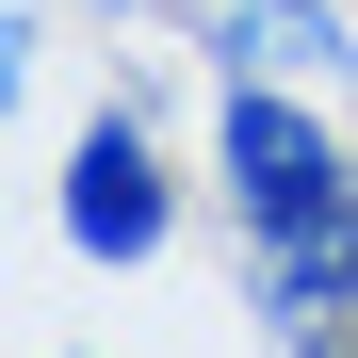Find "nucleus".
Here are the masks:
<instances>
[{
	"instance_id": "obj_1",
	"label": "nucleus",
	"mask_w": 358,
	"mask_h": 358,
	"mask_svg": "<svg viewBox=\"0 0 358 358\" xmlns=\"http://www.w3.org/2000/svg\"><path fill=\"white\" fill-rule=\"evenodd\" d=\"M212 196L245 245H293V228L358 212V147L326 131V82H228L212 98Z\"/></svg>"
},
{
	"instance_id": "obj_2",
	"label": "nucleus",
	"mask_w": 358,
	"mask_h": 358,
	"mask_svg": "<svg viewBox=\"0 0 358 358\" xmlns=\"http://www.w3.org/2000/svg\"><path fill=\"white\" fill-rule=\"evenodd\" d=\"M163 228H179V179H163V147H147V114L114 98L98 131L66 147V245H82V261H163Z\"/></svg>"
},
{
	"instance_id": "obj_3",
	"label": "nucleus",
	"mask_w": 358,
	"mask_h": 358,
	"mask_svg": "<svg viewBox=\"0 0 358 358\" xmlns=\"http://www.w3.org/2000/svg\"><path fill=\"white\" fill-rule=\"evenodd\" d=\"M245 293L277 342H358V212L293 228V245H245Z\"/></svg>"
},
{
	"instance_id": "obj_4",
	"label": "nucleus",
	"mask_w": 358,
	"mask_h": 358,
	"mask_svg": "<svg viewBox=\"0 0 358 358\" xmlns=\"http://www.w3.org/2000/svg\"><path fill=\"white\" fill-rule=\"evenodd\" d=\"M212 82H358L326 0H212Z\"/></svg>"
},
{
	"instance_id": "obj_5",
	"label": "nucleus",
	"mask_w": 358,
	"mask_h": 358,
	"mask_svg": "<svg viewBox=\"0 0 358 358\" xmlns=\"http://www.w3.org/2000/svg\"><path fill=\"white\" fill-rule=\"evenodd\" d=\"M293 358H358V342H293Z\"/></svg>"
}]
</instances>
